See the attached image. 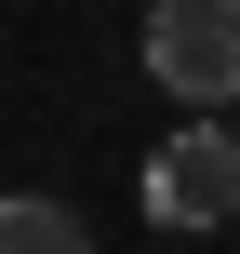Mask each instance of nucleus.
<instances>
[{
	"label": "nucleus",
	"instance_id": "obj_2",
	"mask_svg": "<svg viewBox=\"0 0 240 254\" xmlns=\"http://www.w3.org/2000/svg\"><path fill=\"white\" fill-rule=\"evenodd\" d=\"M147 228H240V134L227 121L160 134V161H147Z\"/></svg>",
	"mask_w": 240,
	"mask_h": 254
},
{
	"label": "nucleus",
	"instance_id": "obj_1",
	"mask_svg": "<svg viewBox=\"0 0 240 254\" xmlns=\"http://www.w3.org/2000/svg\"><path fill=\"white\" fill-rule=\"evenodd\" d=\"M147 80L187 121L240 107V0H147Z\"/></svg>",
	"mask_w": 240,
	"mask_h": 254
},
{
	"label": "nucleus",
	"instance_id": "obj_3",
	"mask_svg": "<svg viewBox=\"0 0 240 254\" xmlns=\"http://www.w3.org/2000/svg\"><path fill=\"white\" fill-rule=\"evenodd\" d=\"M0 254H94V228L40 188H0Z\"/></svg>",
	"mask_w": 240,
	"mask_h": 254
}]
</instances>
